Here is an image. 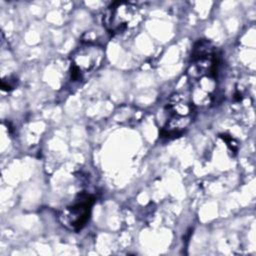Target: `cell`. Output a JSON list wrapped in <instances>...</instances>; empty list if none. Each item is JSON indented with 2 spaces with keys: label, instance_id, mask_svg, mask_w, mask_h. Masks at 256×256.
<instances>
[{
  "label": "cell",
  "instance_id": "cell-1",
  "mask_svg": "<svg viewBox=\"0 0 256 256\" xmlns=\"http://www.w3.org/2000/svg\"><path fill=\"white\" fill-rule=\"evenodd\" d=\"M219 59L208 40H199L193 48L187 74L191 84L190 100L194 107L212 103L217 87Z\"/></svg>",
  "mask_w": 256,
  "mask_h": 256
},
{
  "label": "cell",
  "instance_id": "cell-2",
  "mask_svg": "<svg viewBox=\"0 0 256 256\" xmlns=\"http://www.w3.org/2000/svg\"><path fill=\"white\" fill-rule=\"evenodd\" d=\"M142 20L140 8L130 2H114L103 16V25L113 34H122L136 28Z\"/></svg>",
  "mask_w": 256,
  "mask_h": 256
},
{
  "label": "cell",
  "instance_id": "cell-3",
  "mask_svg": "<svg viewBox=\"0 0 256 256\" xmlns=\"http://www.w3.org/2000/svg\"><path fill=\"white\" fill-rule=\"evenodd\" d=\"M193 108L190 98L185 94H172L166 105L168 119L161 131V135L167 138L181 135L191 120Z\"/></svg>",
  "mask_w": 256,
  "mask_h": 256
},
{
  "label": "cell",
  "instance_id": "cell-4",
  "mask_svg": "<svg viewBox=\"0 0 256 256\" xmlns=\"http://www.w3.org/2000/svg\"><path fill=\"white\" fill-rule=\"evenodd\" d=\"M103 58L104 51L101 47L86 42L71 57V80L73 82L84 80L86 75L93 73L101 65Z\"/></svg>",
  "mask_w": 256,
  "mask_h": 256
},
{
  "label": "cell",
  "instance_id": "cell-5",
  "mask_svg": "<svg viewBox=\"0 0 256 256\" xmlns=\"http://www.w3.org/2000/svg\"><path fill=\"white\" fill-rule=\"evenodd\" d=\"M94 200V197L87 193L78 195L71 205L65 207L60 212L59 219L62 225L76 232L81 230L90 218Z\"/></svg>",
  "mask_w": 256,
  "mask_h": 256
}]
</instances>
